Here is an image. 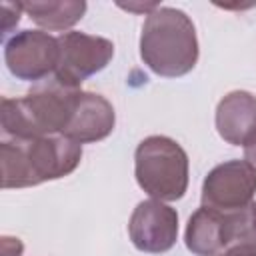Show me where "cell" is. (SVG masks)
<instances>
[{
    "instance_id": "obj_1",
    "label": "cell",
    "mask_w": 256,
    "mask_h": 256,
    "mask_svg": "<svg viewBox=\"0 0 256 256\" xmlns=\"http://www.w3.org/2000/svg\"><path fill=\"white\" fill-rule=\"evenodd\" d=\"M82 98V88L58 76L36 82L22 98H2V130L10 138L62 134Z\"/></svg>"
},
{
    "instance_id": "obj_2",
    "label": "cell",
    "mask_w": 256,
    "mask_h": 256,
    "mask_svg": "<svg viewBox=\"0 0 256 256\" xmlns=\"http://www.w3.org/2000/svg\"><path fill=\"white\" fill-rule=\"evenodd\" d=\"M82 158V144L64 134L10 138L0 146L2 188H28L58 180L76 170Z\"/></svg>"
},
{
    "instance_id": "obj_3",
    "label": "cell",
    "mask_w": 256,
    "mask_h": 256,
    "mask_svg": "<svg viewBox=\"0 0 256 256\" xmlns=\"http://www.w3.org/2000/svg\"><path fill=\"white\" fill-rule=\"evenodd\" d=\"M140 58L158 76L178 78L198 62V38L186 12L158 6L150 12L140 32Z\"/></svg>"
},
{
    "instance_id": "obj_4",
    "label": "cell",
    "mask_w": 256,
    "mask_h": 256,
    "mask_svg": "<svg viewBox=\"0 0 256 256\" xmlns=\"http://www.w3.org/2000/svg\"><path fill=\"white\" fill-rule=\"evenodd\" d=\"M138 186L154 200H180L188 188V154L168 136H148L134 152Z\"/></svg>"
},
{
    "instance_id": "obj_5",
    "label": "cell",
    "mask_w": 256,
    "mask_h": 256,
    "mask_svg": "<svg viewBox=\"0 0 256 256\" xmlns=\"http://www.w3.org/2000/svg\"><path fill=\"white\" fill-rule=\"evenodd\" d=\"M56 38L60 58L54 76L72 86H80L86 78L104 70L114 56V44L104 36L70 30Z\"/></svg>"
},
{
    "instance_id": "obj_6",
    "label": "cell",
    "mask_w": 256,
    "mask_h": 256,
    "mask_svg": "<svg viewBox=\"0 0 256 256\" xmlns=\"http://www.w3.org/2000/svg\"><path fill=\"white\" fill-rule=\"evenodd\" d=\"M60 58L58 38L44 30H22L4 46V60L18 80L40 82L56 72Z\"/></svg>"
},
{
    "instance_id": "obj_7",
    "label": "cell",
    "mask_w": 256,
    "mask_h": 256,
    "mask_svg": "<svg viewBox=\"0 0 256 256\" xmlns=\"http://www.w3.org/2000/svg\"><path fill=\"white\" fill-rule=\"evenodd\" d=\"M256 170L246 160H228L214 166L202 182V206L220 212L240 210L254 202Z\"/></svg>"
},
{
    "instance_id": "obj_8",
    "label": "cell",
    "mask_w": 256,
    "mask_h": 256,
    "mask_svg": "<svg viewBox=\"0 0 256 256\" xmlns=\"http://www.w3.org/2000/svg\"><path fill=\"white\" fill-rule=\"evenodd\" d=\"M128 236L140 252H168L178 238V214L166 202L154 198L142 200L130 214Z\"/></svg>"
},
{
    "instance_id": "obj_9",
    "label": "cell",
    "mask_w": 256,
    "mask_h": 256,
    "mask_svg": "<svg viewBox=\"0 0 256 256\" xmlns=\"http://www.w3.org/2000/svg\"><path fill=\"white\" fill-rule=\"evenodd\" d=\"M216 130L232 146H246L256 136V96L246 90L228 92L216 106Z\"/></svg>"
},
{
    "instance_id": "obj_10",
    "label": "cell",
    "mask_w": 256,
    "mask_h": 256,
    "mask_svg": "<svg viewBox=\"0 0 256 256\" xmlns=\"http://www.w3.org/2000/svg\"><path fill=\"white\" fill-rule=\"evenodd\" d=\"M114 124L116 114L112 104L102 94L82 92L80 104L62 134L78 144H88L104 140L114 130Z\"/></svg>"
},
{
    "instance_id": "obj_11",
    "label": "cell",
    "mask_w": 256,
    "mask_h": 256,
    "mask_svg": "<svg viewBox=\"0 0 256 256\" xmlns=\"http://www.w3.org/2000/svg\"><path fill=\"white\" fill-rule=\"evenodd\" d=\"M186 248L196 256H220L222 234H220V210L200 206L186 224L184 232Z\"/></svg>"
},
{
    "instance_id": "obj_12",
    "label": "cell",
    "mask_w": 256,
    "mask_h": 256,
    "mask_svg": "<svg viewBox=\"0 0 256 256\" xmlns=\"http://www.w3.org/2000/svg\"><path fill=\"white\" fill-rule=\"evenodd\" d=\"M24 12L40 28L62 32L72 28L86 12L84 0H56V2H22Z\"/></svg>"
},
{
    "instance_id": "obj_13",
    "label": "cell",
    "mask_w": 256,
    "mask_h": 256,
    "mask_svg": "<svg viewBox=\"0 0 256 256\" xmlns=\"http://www.w3.org/2000/svg\"><path fill=\"white\" fill-rule=\"evenodd\" d=\"M220 234L224 252H256V202H250L240 210L220 212Z\"/></svg>"
},
{
    "instance_id": "obj_14",
    "label": "cell",
    "mask_w": 256,
    "mask_h": 256,
    "mask_svg": "<svg viewBox=\"0 0 256 256\" xmlns=\"http://www.w3.org/2000/svg\"><path fill=\"white\" fill-rule=\"evenodd\" d=\"M24 12L22 2H2L0 4V16H2V36L10 34L14 26L20 22V14Z\"/></svg>"
},
{
    "instance_id": "obj_15",
    "label": "cell",
    "mask_w": 256,
    "mask_h": 256,
    "mask_svg": "<svg viewBox=\"0 0 256 256\" xmlns=\"http://www.w3.org/2000/svg\"><path fill=\"white\" fill-rule=\"evenodd\" d=\"M22 242L14 236H2V256H22Z\"/></svg>"
},
{
    "instance_id": "obj_16",
    "label": "cell",
    "mask_w": 256,
    "mask_h": 256,
    "mask_svg": "<svg viewBox=\"0 0 256 256\" xmlns=\"http://www.w3.org/2000/svg\"><path fill=\"white\" fill-rule=\"evenodd\" d=\"M118 6L124 8V10H130V12H142V14L146 12V16H148V14L154 12L160 4H156V2H152V4H130V2H128V4H118Z\"/></svg>"
},
{
    "instance_id": "obj_17",
    "label": "cell",
    "mask_w": 256,
    "mask_h": 256,
    "mask_svg": "<svg viewBox=\"0 0 256 256\" xmlns=\"http://www.w3.org/2000/svg\"><path fill=\"white\" fill-rule=\"evenodd\" d=\"M244 160L256 170V136L244 146Z\"/></svg>"
},
{
    "instance_id": "obj_18",
    "label": "cell",
    "mask_w": 256,
    "mask_h": 256,
    "mask_svg": "<svg viewBox=\"0 0 256 256\" xmlns=\"http://www.w3.org/2000/svg\"><path fill=\"white\" fill-rule=\"evenodd\" d=\"M220 256H256V252H250V250H228Z\"/></svg>"
}]
</instances>
